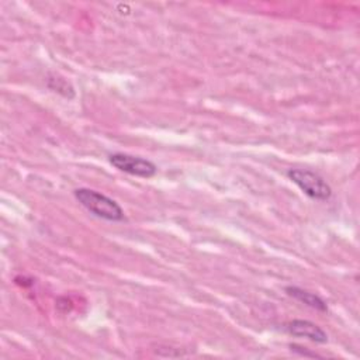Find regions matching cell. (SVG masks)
Here are the masks:
<instances>
[{
    "mask_svg": "<svg viewBox=\"0 0 360 360\" xmlns=\"http://www.w3.org/2000/svg\"><path fill=\"white\" fill-rule=\"evenodd\" d=\"M73 194H75V198L80 202V205H83L90 214L101 219L111 221V222H120L125 219L124 210L121 208V205L115 200H112L111 197L100 191L80 187V188H76Z\"/></svg>",
    "mask_w": 360,
    "mask_h": 360,
    "instance_id": "1",
    "label": "cell"
},
{
    "mask_svg": "<svg viewBox=\"0 0 360 360\" xmlns=\"http://www.w3.org/2000/svg\"><path fill=\"white\" fill-rule=\"evenodd\" d=\"M288 179L309 198L326 201L332 195V188L326 180L315 172L307 169H290Z\"/></svg>",
    "mask_w": 360,
    "mask_h": 360,
    "instance_id": "2",
    "label": "cell"
},
{
    "mask_svg": "<svg viewBox=\"0 0 360 360\" xmlns=\"http://www.w3.org/2000/svg\"><path fill=\"white\" fill-rule=\"evenodd\" d=\"M108 162L120 172L128 173L131 176L142 177V179H150L158 172V166L152 160L145 159L142 156L129 155V153H122V152L111 153L108 156Z\"/></svg>",
    "mask_w": 360,
    "mask_h": 360,
    "instance_id": "3",
    "label": "cell"
},
{
    "mask_svg": "<svg viewBox=\"0 0 360 360\" xmlns=\"http://www.w3.org/2000/svg\"><path fill=\"white\" fill-rule=\"evenodd\" d=\"M284 329L292 336L305 338L315 343H326L328 342L326 332L316 323L307 321V319H292L284 325Z\"/></svg>",
    "mask_w": 360,
    "mask_h": 360,
    "instance_id": "4",
    "label": "cell"
},
{
    "mask_svg": "<svg viewBox=\"0 0 360 360\" xmlns=\"http://www.w3.org/2000/svg\"><path fill=\"white\" fill-rule=\"evenodd\" d=\"M285 292L288 295H291L292 298H295L297 301L305 304L309 308H314V309L321 311V312L328 311L326 302L319 295H316L311 291H307V290H304L301 287H297V285H288V287H285Z\"/></svg>",
    "mask_w": 360,
    "mask_h": 360,
    "instance_id": "5",
    "label": "cell"
}]
</instances>
